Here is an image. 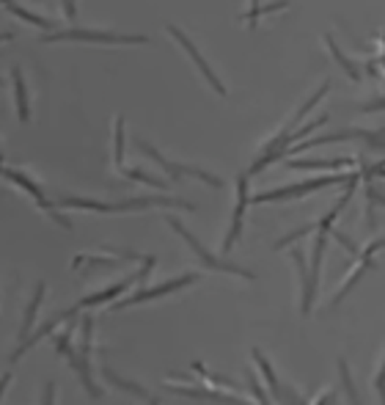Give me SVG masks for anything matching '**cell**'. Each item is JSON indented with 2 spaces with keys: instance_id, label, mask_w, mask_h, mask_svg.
Listing matches in <instances>:
<instances>
[{
  "instance_id": "1",
  "label": "cell",
  "mask_w": 385,
  "mask_h": 405,
  "mask_svg": "<svg viewBox=\"0 0 385 405\" xmlns=\"http://www.w3.org/2000/svg\"><path fill=\"white\" fill-rule=\"evenodd\" d=\"M61 207L69 210H88V213H143L152 207H182L187 213H196V204L184 201V199H171V196H141V199H127L119 204H105V201H94V199H83V196H63L58 201Z\"/></svg>"
},
{
  "instance_id": "2",
  "label": "cell",
  "mask_w": 385,
  "mask_h": 405,
  "mask_svg": "<svg viewBox=\"0 0 385 405\" xmlns=\"http://www.w3.org/2000/svg\"><path fill=\"white\" fill-rule=\"evenodd\" d=\"M342 215L339 207H333L330 213L325 215L317 226V237H314V246H311V262H308V287L300 293V315L308 317L314 312V303H317V287H320V276H322V259H325V246H327V237L333 232V223L336 218Z\"/></svg>"
},
{
  "instance_id": "3",
  "label": "cell",
  "mask_w": 385,
  "mask_h": 405,
  "mask_svg": "<svg viewBox=\"0 0 385 405\" xmlns=\"http://www.w3.org/2000/svg\"><path fill=\"white\" fill-rule=\"evenodd\" d=\"M165 223L176 232V235L182 237L184 243H187V248L193 251V254L199 256V262H201L206 270H215V273H231V276H240L245 278V281H253V273L250 270H245V268H240V265H234V262H226V259H221V256H215L206 246H204L199 237L193 235L187 226H184L179 218H174V215H165Z\"/></svg>"
},
{
  "instance_id": "4",
  "label": "cell",
  "mask_w": 385,
  "mask_h": 405,
  "mask_svg": "<svg viewBox=\"0 0 385 405\" xmlns=\"http://www.w3.org/2000/svg\"><path fill=\"white\" fill-rule=\"evenodd\" d=\"M352 179H358L355 171H349V174H333V177H317V179H305V182H297V185H286V188H275V191L256 193V196H250V204L289 201V199H300V196L322 191V188H330V185H349Z\"/></svg>"
},
{
  "instance_id": "5",
  "label": "cell",
  "mask_w": 385,
  "mask_h": 405,
  "mask_svg": "<svg viewBox=\"0 0 385 405\" xmlns=\"http://www.w3.org/2000/svg\"><path fill=\"white\" fill-rule=\"evenodd\" d=\"M44 44L56 42H94V44H149V36L141 33H113V31H85V28H69V31H56L44 33Z\"/></svg>"
},
{
  "instance_id": "6",
  "label": "cell",
  "mask_w": 385,
  "mask_h": 405,
  "mask_svg": "<svg viewBox=\"0 0 385 405\" xmlns=\"http://www.w3.org/2000/svg\"><path fill=\"white\" fill-rule=\"evenodd\" d=\"M199 281H201V273H184V276L168 278V281H162V284H157V287H146V290H138V293H132L130 298L113 300L110 312H124V309H130V306H138V303H149V300L165 298V295H171V293H179V290H187V287H193V284H199Z\"/></svg>"
},
{
  "instance_id": "7",
  "label": "cell",
  "mask_w": 385,
  "mask_h": 405,
  "mask_svg": "<svg viewBox=\"0 0 385 405\" xmlns=\"http://www.w3.org/2000/svg\"><path fill=\"white\" fill-rule=\"evenodd\" d=\"M3 177H6L9 182H14V185H17L20 191L28 193V196H31V199L36 201V207H39L41 213L50 215V221H53V223H58L61 229H66V232H72V221H69V218H66V215H63L61 210H58V207L53 204V201H47V196H44V191H41L39 185H36V182H33V179H31L28 174H22L20 169H3Z\"/></svg>"
},
{
  "instance_id": "8",
  "label": "cell",
  "mask_w": 385,
  "mask_h": 405,
  "mask_svg": "<svg viewBox=\"0 0 385 405\" xmlns=\"http://www.w3.org/2000/svg\"><path fill=\"white\" fill-rule=\"evenodd\" d=\"M135 147L146 154V157H152L160 169L168 171V177L171 179H179V177H193V179H201V182H206V185H212V188H223V179L221 177H215V174H209V171L199 169V166H182V163H174V160H168L165 154H160V152L154 149L149 141H143V138H135Z\"/></svg>"
},
{
  "instance_id": "9",
  "label": "cell",
  "mask_w": 385,
  "mask_h": 405,
  "mask_svg": "<svg viewBox=\"0 0 385 405\" xmlns=\"http://www.w3.org/2000/svg\"><path fill=\"white\" fill-rule=\"evenodd\" d=\"M327 91H330V80H325V83L320 85L314 94H311V100H305L303 105H300V110H297V113L289 119V125H284V130H281V132H278L273 141H267V144H264V149H262V154H259V157H270V154L284 152L286 147H289V135H292V132H295V127L303 122L305 113H308V110H314V105H317L320 100H325V94H327Z\"/></svg>"
},
{
  "instance_id": "10",
  "label": "cell",
  "mask_w": 385,
  "mask_h": 405,
  "mask_svg": "<svg viewBox=\"0 0 385 405\" xmlns=\"http://www.w3.org/2000/svg\"><path fill=\"white\" fill-rule=\"evenodd\" d=\"M165 31H168V33L174 36V42L179 44V47H182L184 53L190 56V61H193V64L199 66V72H201V75H204V80H206V83H209V85H212V88H215V94H221V97H226V85L221 83V78H218V75L212 72V66L206 64V58H204L201 53H199V47H196V44H193V42H190V39H187V33H182V28H176V25H165Z\"/></svg>"
},
{
  "instance_id": "11",
  "label": "cell",
  "mask_w": 385,
  "mask_h": 405,
  "mask_svg": "<svg viewBox=\"0 0 385 405\" xmlns=\"http://www.w3.org/2000/svg\"><path fill=\"white\" fill-rule=\"evenodd\" d=\"M248 204H250V196H248V174H240L237 177V201H234V215H231V226H228V232L223 237V254H228L234 246H237V240L243 235V223H245V210H248Z\"/></svg>"
},
{
  "instance_id": "12",
  "label": "cell",
  "mask_w": 385,
  "mask_h": 405,
  "mask_svg": "<svg viewBox=\"0 0 385 405\" xmlns=\"http://www.w3.org/2000/svg\"><path fill=\"white\" fill-rule=\"evenodd\" d=\"M165 389L171 394H179L187 400H201V403H223V405H250L245 403V397L240 394H226L218 389H206V386H176V384H165Z\"/></svg>"
},
{
  "instance_id": "13",
  "label": "cell",
  "mask_w": 385,
  "mask_h": 405,
  "mask_svg": "<svg viewBox=\"0 0 385 405\" xmlns=\"http://www.w3.org/2000/svg\"><path fill=\"white\" fill-rule=\"evenodd\" d=\"M78 312H80V306L75 303L72 309H66V312H61V315H56L53 320H47V322H44V325H41V328H39V331L33 334V337H28V340H25V342H20V344H17L14 350H11V356H9V362H11V364H17V362H20V359H22V356H25V353L31 350V347H36V344H39V342L44 340L47 334H53V331H56V328H58L61 322L72 320V317H75Z\"/></svg>"
},
{
  "instance_id": "14",
  "label": "cell",
  "mask_w": 385,
  "mask_h": 405,
  "mask_svg": "<svg viewBox=\"0 0 385 405\" xmlns=\"http://www.w3.org/2000/svg\"><path fill=\"white\" fill-rule=\"evenodd\" d=\"M66 362H69V367L75 369V375H78V381H80L83 389H85V394H88L91 400H102V386H97V381H94L91 359L83 356L78 347H72V350L66 353Z\"/></svg>"
},
{
  "instance_id": "15",
  "label": "cell",
  "mask_w": 385,
  "mask_h": 405,
  "mask_svg": "<svg viewBox=\"0 0 385 405\" xmlns=\"http://www.w3.org/2000/svg\"><path fill=\"white\" fill-rule=\"evenodd\" d=\"M135 284H141V276L138 273H132V276L122 278V281H116V284H110V287H105L102 293H91V295H85V298L78 300V306L80 309H91V306H105V303H110V300L122 298V293H127L130 287H135Z\"/></svg>"
},
{
  "instance_id": "16",
  "label": "cell",
  "mask_w": 385,
  "mask_h": 405,
  "mask_svg": "<svg viewBox=\"0 0 385 405\" xmlns=\"http://www.w3.org/2000/svg\"><path fill=\"white\" fill-rule=\"evenodd\" d=\"M102 378L107 381V384L113 386V389H119V391H124V394H132V397H141V400H149L152 394H149V389L141 384H135V381H130V378H124V375H119L113 367H102Z\"/></svg>"
},
{
  "instance_id": "17",
  "label": "cell",
  "mask_w": 385,
  "mask_h": 405,
  "mask_svg": "<svg viewBox=\"0 0 385 405\" xmlns=\"http://www.w3.org/2000/svg\"><path fill=\"white\" fill-rule=\"evenodd\" d=\"M374 265H377V259H374V256H366V254H361V259H358V265L352 268V273H349V276H347V281H344V284L339 287V293L333 295V303H330V306L336 309V306H339V303H342V300H344L347 295L352 293V287H355V284L361 281V276H364L366 270H371Z\"/></svg>"
},
{
  "instance_id": "18",
  "label": "cell",
  "mask_w": 385,
  "mask_h": 405,
  "mask_svg": "<svg viewBox=\"0 0 385 405\" xmlns=\"http://www.w3.org/2000/svg\"><path fill=\"white\" fill-rule=\"evenodd\" d=\"M44 290H47V284L39 281L36 287H33V298L31 303L25 306V315H22V325H20V342H25L31 337V328H33V322H36V315H39V306L41 300H44Z\"/></svg>"
},
{
  "instance_id": "19",
  "label": "cell",
  "mask_w": 385,
  "mask_h": 405,
  "mask_svg": "<svg viewBox=\"0 0 385 405\" xmlns=\"http://www.w3.org/2000/svg\"><path fill=\"white\" fill-rule=\"evenodd\" d=\"M250 356H253V362H256V367H259V372H262L270 397H275V400H278V397H281V381H278V375H275L273 364L267 362V356H264L259 347H253V350H250Z\"/></svg>"
},
{
  "instance_id": "20",
  "label": "cell",
  "mask_w": 385,
  "mask_h": 405,
  "mask_svg": "<svg viewBox=\"0 0 385 405\" xmlns=\"http://www.w3.org/2000/svg\"><path fill=\"white\" fill-rule=\"evenodd\" d=\"M11 80H14V94H17V113H20V122L28 125L31 122V105H28V88L22 80V69H11Z\"/></svg>"
},
{
  "instance_id": "21",
  "label": "cell",
  "mask_w": 385,
  "mask_h": 405,
  "mask_svg": "<svg viewBox=\"0 0 385 405\" xmlns=\"http://www.w3.org/2000/svg\"><path fill=\"white\" fill-rule=\"evenodd\" d=\"M352 157H330V160H289V169H347L352 166Z\"/></svg>"
},
{
  "instance_id": "22",
  "label": "cell",
  "mask_w": 385,
  "mask_h": 405,
  "mask_svg": "<svg viewBox=\"0 0 385 405\" xmlns=\"http://www.w3.org/2000/svg\"><path fill=\"white\" fill-rule=\"evenodd\" d=\"M325 44H327V50H330V56L336 58V64H339V66H342V69H344V72H347V78L358 83V80H361V72H358V66L352 64V61H349V58H347V56H344V53H342V47L336 44V39H333L330 33H325Z\"/></svg>"
},
{
  "instance_id": "23",
  "label": "cell",
  "mask_w": 385,
  "mask_h": 405,
  "mask_svg": "<svg viewBox=\"0 0 385 405\" xmlns=\"http://www.w3.org/2000/svg\"><path fill=\"white\" fill-rule=\"evenodd\" d=\"M3 6H6V11H11L14 17H20V20L25 22H31V25H36V28H56V22L53 20H47V17H39V14H33V11H28V9H22V6H17L14 0H0Z\"/></svg>"
},
{
  "instance_id": "24",
  "label": "cell",
  "mask_w": 385,
  "mask_h": 405,
  "mask_svg": "<svg viewBox=\"0 0 385 405\" xmlns=\"http://www.w3.org/2000/svg\"><path fill=\"white\" fill-rule=\"evenodd\" d=\"M292 6V0H275V3H267V6H259L256 11H245L240 14V20L248 22V28H259V20H262L264 14H273V11H284Z\"/></svg>"
},
{
  "instance_id": "25",
  "label": "cell",
  "mask_w": 385,
  "mask_h": 405,
  "mask_svg": "<svg viewBox=\"0 0 385 405\" xmlns=\"http://www.w3.org/2000/svg\"><path fill=\"white\" fill-rule=\"evenodd\" d=\"M105 254V251H102ZM122 259L119 256H113V254H105V256H94V254H80V256H75L72 259V268L75 270H80V268H113V265H119Z\"/></svg>"
},
{
  "instance_id": "26",
  "label": "cell",
  "mask_w": 385,
  "mask_h": 405,
  "mask_svg": "<svg viewBox=\"0 0 385 405\" xmlns=\"http://www.w3.org/2000/svg\"><path fill=\"white\" fill-rule=\"evenodd\" d=\"M339 378H342V389H344L349 405H361V397H358V389H355V381H352V372H349L347 359H339Z\"/></svg>"
},
{
  "instance_id": "27",
  "label": "cell",
  "mask_w": 385,
  "mask_h": 405,
  "mask_svg": "<svg viewBox=\"0 0 385 405\" xmlns=\"http://www.w3.org/2000/svg\"><path fill=\"white\" fill-rule=\"evenodd\" d=\"M193 372L199 375V378H204V381H209V384L221 386V389H231V391H237L240 386L234 384L231 378H226V375H218V372H212V369H206L201 362H193Z\"/></svg>"
},
{
  "instance_id": "28",
  "label": "cell",
  "mask_w": 385,
  "mask_h": 405,
  "mask_svg": "<svg viewBox=\"0 0 385 405\" xmlns=\"http://www.w3.org/2000/svg\"><path fill=\"white\" fill-rule=\"evenodd\" d=\"M119 174L122 177H127V179H135V182H143V185H152V188H160V191H168V185L171 182H165V179H160V177H152V174H146V171L141 169H119Z\"/></svg>"
},
{
  "instance_id": "29",
  "label": "cell",
  "mask_w": 385,
  "mask_h": 405,
  "mask_svg": "<svg viewBox=\"0 0 385 405\" xmlns=\"http://www.w3.org/2000/svg\"><path fill=\"white\" fill-rule=\"evenodd\" d=\"M113 163L116 169L124 166V116H116V125H113Z\"/></svg>"
},
{
  "instance_id": "30",
  "label": "cell",
  "mask_w": 385,
  "mask_h": 405,
  "mask_svg": "<svg viewBox=\"0 0 385 405\" xmlns=\"http://www.w3.org/2000/svg\"><path fill=\"white\" fill-rule=\"evenodd\" d=\"M91 344H94V317L88 315L85 320H83V331H80V350L83 356H88L91 359Z\"/></svg>"
},
{
  "instance_id": "31",
  "label": "cell",
  "mask_w": 385,
  "mask_h": 405,
  "mask_svg": "<svg viewBox=\"0 0 385 405\" xmlns=\"http://www.w3.org/2000/svg\"><path fill=\"white\" fill-rule=\"evenodd\" d=\"M245 378H248V389L253 391V397H256V403H259V405H273V403H270V391H264V389H262V384H259V378H256V375H253L250 369L245 372Z\"/></svg>"
},
{
  "instance_id": "32",
  "label": "cell",
  "mask_w": 385,
  "mask_h": 405,
  "mask_svg": "<svg viewBox=\"0 0 385 405\" xmlns=\"http://www.w3.org/2000/svg\"><path fill=\"white\" fill-rule=\"evenodd\" d=\"M292 262H295V268H297V278H300V293H303L305 287H308V265H305V256L303 251H292Z\"/></svg>"
},
{
  "instance_id": "33",
  "label": "cell",
  "mask_w": 385,
  "mask_h": 405,
  "mask_svg": "<svg viewBox=\"0 0 385 405\" xmlns=\"http://www.w3.org/2000/svg\"><path fill=\"white\" fill-rule=\"evenodd\" d=\"M275 403H281V405H308L303 394H297V389H292V386H281V397H278Z\"/></svg>"
},
{
  "instance_id": "34",
  "label": "cell",
  "mask_w": 385,
  "mask_h": 405,
  "mask_svg": "<svg viewBox=\"0 0 385 405\" xmlns=\"http://www.w3.org/2000/svg\"><path fill=\"white\" fill-rule=\"evenodd\" d=\"M72 350V331H61L58 337H56V353L58 356H66Z\"/></svg>"
},
{
  "instance_id": "35",
  "label": "cell",
  "mask_w": 385,
  "mask_h": 405,
  "mask_svg": "<svg viewBox=\"0 0 385 405\" xmlns=\"http://www.w3.org/2000/svg\"><path fill=\"white\" fill-rule=\"evenodd\" d=\"M56 394H58L56 381H47L44 389H41V405H56Z\"/></svg>"
},
{
  "instance_id": "36",
  "label": "cell",
  "mask_w": 385,
  "mask_h": 405,
  "mask_svg": "<svg viewBox=\"0 0 385 405\" xmlns=\"http://www.w3.org/2000/svg\"><path fill=\"white\" fill-rule=\"evenodd\" d=\"M383 248H385V237H380V240H374L369 248H364V254L366 256H374L377 251H383Z\"/></svg>"
},
{
  "instance_id": "37",
  "label": "cell",
  "mask_w": 385,
  "mask_h": 405,
  "mask_svg": "<svg viewBox=\"0 0 385 405\" xmlns=\"http://www.w3.org/2000/svg\"><path fill=\"white\" fill-rule=\"evenodd\" d=\"M9 386H11V372H6V375H0V405H3V397H6V391H9Z\"/></svg>"
},
{
  "instance_id": "38",
  "label": "cell",
  "mask_w": 385,
  "mask_h": 405,
  "mask_svg": "<svg viewBox=\"0 0 385 405\" xmlns=\"http://www.w3.org/2000/svg\"><path fill=\"white\" fill-rule=\"evenodd\" d=\"M333 400H336V391L330 389V391H325L322 397H320V400H317V403H314V405H330V403H333Z\"/></svg>"
},
{
  "instance_id": "39",
  "label": "cell",
  "mask_w": 385,
  "mask_h": 405,
  "mask_svg": "<svg viewBox=\"0 0 385 405\" xmlns=\"http://www.w3.org/2000/svg\"><path fill=\"white\" fill-rule=\"evenodd\" d=\"M256 9H259V0H250V9H248V11H256Z\"/></svg>"
},
{
  "instance_id": "40",
  "label": "cell",
  "mask_w": 385,
  "mask_h": 405,
  "mask_svg": "<svg viewBox=\"0 0 385 405\" xmlns=\"http://www.w3.org/2000/svg\"><path fill=\"white\" fill-rule=\"evenodd\" d=\"M149 405H160V397H149Z\"/></svg>"
},
{
  "instance_id": "41",
  "label": "cell",
  "mask_w": 385,
  "mask_h": 405,
  "mask_svg": "<svg viewBox=\"0 0 385 405\" xmlns=\"http://www.w3.org/2000/svg\"><path fill=\"white\" fill-rule=\"evenodd\" d=\"M0 177H3V154H0Z\"/></svg>"
},
{
  "instance_id": "42",
  "label": "cell",
  "mask_w": 385,
  "mask_h": 405,
  "mask_svg": "<svg viewBox=\"0 0 385 405\" xmlns=\"http://www.w3.org/2000/svg\"><path fill=\"white\" fill-rule=\"evenodd\" d=\"M0 85H3V80H0Z\"/></svg>"
}]
</instances>
